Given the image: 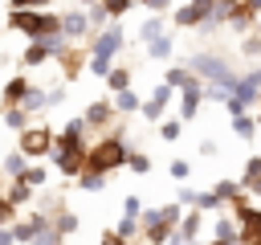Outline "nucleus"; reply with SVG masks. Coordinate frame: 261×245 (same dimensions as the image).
Here are the masks:
<instances>
[{"label":"nucleus","instance_id":"obj_30","mask_svg":"<svg viewBox=\"0 0 261 245\" xmlns=\"http://www.w3.org/2000/svg\"><path fill=\"white\" fill-rule=\"evenodd\" d=\"M53 229H57L61 237H65V233H77V216H73V212H61V216L53 220Z\"/></svg>","mask_w":261,"mask_h":245},{"label":"nucleus","instance_id":"obj_22","mask_svg":"<svg viewBox=\"0 0 261 245\" xmlns=\"http://www.w3.org/2000/svg\"><path fill=\"white\" fill-rule=\"evenodd\" d=\"M232 131H237L241 139H253V135H257V118H249V114L241 110V114H232Z\"/></svg>","mask_w":261,"mask_h":245},{"label":"nucleus","instance_id":"obj_38","mask_svg":"<svg viewBox=\"0 0 261 245\" xmlns=\"http://www.w3.org/2000/svg\"><path fill=\"white\" fill-rule=\"evenodd\" d=\"M159 216H163V225H171V229H175V220H179V204H163V208H159Z\"/></svg>","mask_w":261,"mask_h":245},{"label":"nucleus","instance_id":"obj_50","mask_svg":"<svg viewBox=\"0 0 261 245\" xmlns=\"http://www.w3.org/2000/svg\"><path fill=\"white\" fill-rule=\"evenodd\" d=\"M253 29H257V33H261V12H257V20H253Z\"/></svg>","mask_w":261,"mask_h":245},{"label":"nucleus","instance_id":"obj_31","mask_svg":"<svg viewBox=\"0 0 261 245\" xmlns=\"http://www.w3.org/2000/svg\"><path fill=\"white\" fill-rule=\"evenodd\" d=\"M257 180H261V155H253V159L245 163V188H253Z\"/></svg>","mask_w":261,"mask_h":245},{"label":"nucleus","instance_id":"obj_7","mask_svg":"<svg viewBox=\"0 0 261 245\" xmlns=\"http://www.w3.org/2000/svg\"><path fill=\"white\" fill-rule=\"evenodd\" d=\"M20 151L24 155H49L53 151V131L49 127H24L20 131Z\"/></svg>","mask_w":261,"mask_h":245},{"label":"nucleus","instance_id":"obj_33","mask_svg":"<svg viewBox=\"0 0 261 245\" xmlns=\"http://www.w3.org/2000/svg\"><path fill=\"white\" fill-rule=\"evenodd\" d=\"M192 204H196V208H220V196H216V192H196Z\"/></svg>","mask_w":261,"mask_h":245},{"label":"nucleus","instance_id":"obj_25","mask_svg":"<svg viewBox=\"0 0 261 245\" xmlns=\"http://www.w3.org/2000/svg\"><path fill=\"white\" fill-rule=\"evenodd\" d=\"M0 167H4V176H20V172L29 167V163H24V151H12V155H4V163H0Z\"/></svg>","mask_w":261,"mask_h":245},{"label":"nucleus","instance_id":"obj_45","mask_svg":"<svg viewBox=\"0 0 261 245\" xmlns=\"http://www.w3.org/2000/svg\"><path fill=\"white\" fill-rule=\"evenodd\" d=\"M0 245H16V237H12V225H0Z\"/></svg>","mask_w":261,"mask_h":245},{"label":"nucleus","instance_id":"obj_43","mask_svg":"<svg viewBox=\"0 0 261 245\" xmlns=\"http://www.w3.org/2000/svg\"><path fill=\"white\" fill-rule=\"evenodd\" d=\"M171 176L184 180V176H188V159H171Z\"/></svg>","mask_w":261,"mask_h":245},{"label":"nucleus","instance_id":"obj_12","mask_svg":"<svg viewBox=\"0 0 261 245\" xmlns=\"http://www.w3.org/2000/svg\"><path fill=\"white\" fill-rule=\"evenodd\" d=\"M163 82L167 86H175V90H200L204 86V78H196L192 69H184V65H171L167 74H163Z\"/></svg>","mask_w":261,"mask_h":245},{"label":"nucleus","instance_id":"obj_34","mask_svg":"<svg viewBox=\"0 0 261 245\" xmlns=\"http://www.w3.org/2000/svg\"><path fill=\"white\" fill-rule=\"evenodd\" d=\"M114 233H118V237H135V233H139V216H122Z\"/></svg>","mask_w":261,"mask_h":245},{"label":"nucleus","instance_id":"obj_47","mask_svg":"<svg viewBox=\"0 0 261 245\" xmlns=\"http://www.w3.org/2000/svg\"><path fill=\"white\" fill-rule=\"evenodd\" d=\"M102 245H126V237H118V233H102Z\"/></svg>","mask_w":261,"mask_h":245},{"label":"nucleus","instance_id":"obj_17","mask_svg":"<svg viewBox=\"0 0 261 245\" xmlns=\"http://www.w3.org/2000/svg\"><path fill=\"white\" fill-rule=\"evenodd\" d=\"M114 110L135 114V110H143V102H139V94H135V90H114Z\"/></svg>","mask_w":261,"mask_h":245},{"label":"nucleus","instance_id":"obj_20","mask_svg":"<svg viewBox=\"0 0 261 245\" xmlns=\"http://www.w3.org/2000/svg\"><path fill=\"white\" fill-rule=\"evenodd\" d=\"M147 53H151L155 61H167V57H171V37H167V33H159L155 41H147Z\"/></svg>","mask_w":261,"mask_h":245},{"label":"nucleus","instance_id":"obj_44","mask_svg":"<svg viewBox=\"0 0 261 245\" xmlns=\"http://www.w3.org/2000/svg\"><path fill=\"white\" fill-rule=\"evenodd\" d=\"M245 53H261V33H253V37L245 41Z\"/></svg>","mask_w":261,"mask_h":245},{"label":"nucleus","instance_id":"obj_51","mask_svg":"<svg viewBox=\"0 0 261 245\" xmlns=\"http://www.w3.org/2000/svg\"><path fill=\"white\" fill-rule=\"evenodd\" d=\"M188 245H200V241H188Z\"/></svg>","mask_w":261,"mask_h":245},{"label":"nucleus","instance_id":"obj_36","mask_svg":"<svg viewBox=\"0 0 261 245\" xmlns=\"http://www.w3.org/2000/svg\"><path fill=\"white\" fill-rule=\"evenodd\" d=\"M126 163H130V172H139V176L151 172V159H147V155H126Z\"/></svg>","mask_w":261,"mask_h":245},{"label":"nucleus","instance_id":"obj_9","mask_svg":"<svg viewBox=\"0 0 261 245\" xmlns=\"http://www.w3.org/2000/svg\"><path fill=\"white\" fill-rule=\"evenodd\" d=\"M212 4H216V0H188V4L175 12V29H200V24L208 20Z\"/></svg>","mask_w":261,"mask_h":245},{"label":"nucleus","instance_id":"obj_28","mask_svg":"<svg viewBox=\"0 0 261 245\" xmlns=\"http://www.w3.org/2000/svg\"><path fill=\"white\" fill-rule=\"evenodd\" d=\"M20 180H24L29 188H45V180H49V176H45V167H24V172H20Z\"/></svg>","mask_w":261,"mask_h":245},{"label":"nucleus","instance_id":"obj_40","mask_svg":"<svg viewBox=\"0 0 261 245\" xmlns=\"http://www.w3.org/2000/svg\"><path fill=\"white\" fill-rule=\"evenodd\" d=\"M179 131H184L179 122H163V127H159V135H163L167 143H171V139H179Z\"/></svg>","mask_w":261,"mask_h":245},{"label":"nucleus","instance_id":"obj_8","mask_svg":"<svg viewBox=\"0 0 261 245\" xmlns=\"http://www.w3.org/2000/svg\"><path fill=\"white\" fill-rule=\"evenodd\" d=\"M237 220H241V237L237 241H245V245H261V208H253V204H237Z\"/></svg>","mask_w":261,"mask_h":245},{"label":"nucleus","instance_id":"obj_4","mask_svg":"<svg viewBox=\"0 0 261 245\" xmlns=\"http://www.w3.org/2000/svg\"><path fill=\"white\" fill-rule=\"evenodd\" d=\"M69 49V37L61 33V29H53V33H45V37H33L29 45H24V53H20V65H45L49 57H61Z\"/></svg>","mask_w":261,"mask_h":245},{"label":"nucleus","instance_id":"obj_10","mask_svg":"<svg viewBox=\"0 0 261 245\" xmlns=\"http://www.w3.org/2000/svg\"><path fill=\"white\" fill-rule=\"evenodd\" d=\"M61 33L69 37V45H73V41H82V37H90V33H94V20H90V12H77V8L61 12Z\"/></svg>","mask_w":261,"mask_h":245},{"label":"nucleus","instance_id":"obj_16","mask_svg":"<svg viewBox=\"0 0 261 245\" xmlns=\"http://www.w3.org/2000/svg\"><path fill=\"white\" fill-rule=\"evenodd\" d=\"M200 102H204V86H200V90H184V102H179V122H188V118L200 110Z\"/></svg>","mask_w":261,"mask_h":245},{"label":"nucleus","instance_id":"obj_5","mask_svg":"<svg viewBox=\"0 0 261 245\" xmlns=\"http://www.w3.org/2000/svg\"><path fill=\"white\" fill-rule=\"evenodd\" d=\"M126 143L118 139V135H110V139H102V143H94L90 151H86V167H94V172H114V167H122L126 163Z\"/></svg>","mask_w":261,"mask_h":245},{"label":"nucleus","instance_id":"obj_41","mask_svg":"<svg viewBox=\"0 0 261 245\" xmlns=\"http://www.w3.org/2000/svg\"><path fill=\"white\" fill-rule=\"evenodd\" d=\"M143 8H151V12H167L171 8V0H139Z\"/></svg>","mask_w":261,"mask_h":245},{"label":"nucleus","instance_id":"obj_42","mask_svg":"<svg viewBox=\"0 0 261 245\" xmlns=\"http://www.w3.org/2000/svg\"><path fill=\"white\" fill-rule=\"evenodd\" d=\"M0 225H12V204H8V196H0Z\"/></svg>","mask_w":261,"mask_h":245},{"label":"nucleus","instance_id":"obj_39","mask_svg":"<svg viewBox=\"0 0 261 245\" xmlns=\"http://www.w3.org/2000/svg\"><path fill=\"white\" fill-rule=\"evenodd\" d=\"M53 0H8V8H49Z\"/></svg>","mask_w":261,"mask_h":245},{"label":"nucleus","instance_id":"obj_29","mask_svg":"<svg viewBox=\"0 0 261 245\" xmlns=\"http://www.w3.org/2000/svg\"><path fill=\"white\" fill-rule=\"evenodd\" d=\"M20 106H24V110H29V114H33V110H41V106H45V94H41V90H33V86H29V94H24V98H20Z\"/></svg>","mask_w":261,"mask_h":245},{"label":"nucleus","instance_id":"obj_24","mask_svg":"<svg viewBox=\"0 0 261 245\" xmlns=\"http://www.w3.org/2000/svg\"><path fill=\"white\" fill-rule=\"evenodd\" d=\"M135 4H139V0H102V8H106V16H110V20L126 16V12L135 8Z\"/></svg>","mask_w":261,"mask_h":245},{"label":"nucleus","instance_id":"obj_37","mask_svg":"<svg viewBox=\"0 0 261 245\" xmlns=\"http://www.w3.org/2000/svg\"><path fill=\"white\" fill-rule=\"evenodd\" d=\"M122 216H143V204H139V196H126V200H122Z\"/></svg>","mask_w":261,"mask_h":245},{"label":"nucleus","instance_id":"obj_11","mask_svg":"<svg viewBox=\"0 0 261 245\" xmlns=\"http://www.w3.org/2000/svg\"><path fill=\"white\" fill-rule=\"evenodd\" d=\"M45 229H53V225H49V220H45L41 212H33L29 220H20V225H12V237H16L20 245H29V241H33L37 233H45Z\"/></svg>","mask_w":261,"mask_h":245},{"label":"nucleus","instance_id":"obj_2","mask_svg":"<svg viewBox=\"0 0 261 245\" xmlns=\"http://www.w3.org/2000/svg\"><path fill=\"white\" fill-rule=\"evenodd\" d=\"M8 29L24 33V37L33 41V37H45V33L61 29V16H53V12H45V8H12V12H8Z\"/></svg>","mask_w":261,"mask_h":245},{"label":"nucleus","instance_id":"obj_1","mask_svg":"<svg viewBox=\"0 0 261 245\" xmlns=\"http://www.w3.org/2000/svg\"><path fill=\"white\" fill-rule=\"evenodd\" d=\"M86 151H90V147L82 143V135H65V131H61V135H53V151H49V155H53V167H57L61 176H77V172L86 167Z\"/></svg>","mask_w":261,"mask_h":245},{"label":"nucleus","instance_id":"obj_48","mask_svg":"<svg viewBox=\"0 0 261 245\" xmlns=\"http://www.w3.org/2000/svg\"><path fill=\"white\" fill-rule=\"evenodd\" d=\"M196 200V188H179V204H192Z\"/></svg>","mask_w":261,"mask_h":245},{"label":"nucleus","instance_id":"obj_6","mask_svg":"<svg viewBox=\"0 0 261 245\" xmlns=\"http://www.w3.org/2000/svg\"><path fill=\"white\" fill-rule=\"evenodd\" d=\"M122 45H126L122 29H118V24H106V29L94 33V53H90V57H106V61H114V53H118Z\"/></svg>","mask_w":261,"mask_h":245},{"label":"nucleus","instance_id":"obj_18","mask_svg":"<svg viewBox=\"0 0 261 245\" xmlns=\"http://www.w3.org/2000/svg\"><path fill=\"white\" fill-rule=\"evenodd\" d=\"M163 33V12H151L143 24H139V41H155Z\"/></svg>","mask_w":261,"mask_h":245},{"label":"nucleus","instance_id":"obj_32","mask_svg":"<svg viewBox=\"0 0 261 245\" xmlns=\"http://www.w3.org/2000/svg\"><path fill=\"white\" fill-rule=\"evenodd\" d=\"M216 237H224V241H237V220L220 216V220H216Z\"/></svg>","mask_w":261,"mask_h":245},{"label":"nucleus","instance_id":"obj_13","mask_svg":"<svg viewBox=\"0 0 261 245\" xmlns=\"http://www.w3.org/2000/svg\"><path fill=\"white\" fill-rule=\"evenodd\" d=\"M24 94H29V82H24V78H12V82L0 90V102H4V106H20Z\"/></svg>","mask_w":261,"mask_h":245},{"label":"nucleus","instance_id":"obj_14","mask_svg":"<svg viewBox=\"0 0 261 245\" xmlns=\"http://www.w3.org/2000/svg\"><path fill=\"white\" fill-rule=\"evenodd\" d=\"M110 110H114V102H90L86 106V127H106V118H110Z\"/></svg>","mask_w":261,"mask_h":245},{"label":"nucleus","instance_id":"obj_26","mask_svg":"<svg viewBox=\"0 0 261 245\" xmlns=\"http://www.w3.org/2000/svg\"><path fill=\"white\" fill-rule=\"evenodd\" d=\"M220 200H241V184L237 180H216V188H212Z\"/></svg>","mask_w":261,"mask_h":245},{"label":"nucleus","instance_id":"obj_52","mask_svg":"<svg viewBox=\"0 0 261 245\" xmlns=\"http://www.w3.org/2000/svg\"><path fill=\"white\" fill-rule=\"evenodd\" d=\"M257 122H261V114H257Z\"/></svg>","mask_w":261,"mask_h":245},{"label":"nucleus","instance_id":"obj_21","mask_svg":"<svg viewBox=\"0 0 261 245\" xmlns=\"http://www.w3.org/2000/svg\"><path fill=\"white\" fill-rule=\"evenodd\" d=\"M200 220H204V216H200V208H196V212H188V216L179 220V229H175V233H179L184 241H196V233H200Z\"/></svg>","mask_w":261,"mask_h":245},{"label":"nucleus","instance_id":"obj_15","mask_svg":"<svg viewBox=\"0 0 261 245\" xmlns=\"http://www.w3.org/2000/svg\"><path fill=\"white\" fill-rule=\"evenodd\" d=\"M0 122H4L8 131H24V127H29V110H24V106H4V110H0Z\"/></svg>","mask_w":261,"mask_h":245},{"label":"nucleus","instance_id":"obj_49","mask_svg":"<svg viewBox=\"0 0 261 245\" xmlns=\"http://www.w3.org/2000/svg\"><path fill=\"white\" fill-rule=\"evenodd\" d=\"M212 245H237V241H224V237H216V241H212Z\"/></svg>","mask_w":261,"mask_h":245},{"label":"nucleus","instance_id":"obj_23","mask_svg":"<svg viewBox=\"0 0 261 245\" xmlns=\"http://www.w3.org/2000/svg\"><path fill=\"white\" fill-rule=\"evenodd\" d=\"M106 86H110V90H126V86H130V69H126V65H114V69L106 74Z\"/></svg>","mask_w":261,"mask_h":245},{"label":"nucleus","instance_id":"obj_35","mask_svg":"<svg viewBox=\"0 0 261 245\" xmlns=\"http://www.w3.org/2000/svg\"><path fill=\"white\" fill-rule=\"evenodd\" d=\"M29 245H61V233H57V229H45V233H37Z\"/></svg>","mask_w":261,"mask_h":245},{"label":"nucleus","instance_id":"obj_27","mask_svg":"<svg viewBox=\"0 0 261 245\" xmlns=\"http://www.w3.org/2000/svg\"><path fill=\"white\" fill-rule=\"evenodd\" d=\"M29 196H33V188H29V184H24V180H20V176H16V184H12V188H8V204H12V208H16V204H24V200H29Z\"/></svg>","mask_w":261,"mask_h":245},{"label":"nucleus","instance_id":"obj_3","mask_svg":"<svg viewBox=\"0 0 261 245\" xmlns=\"http://www.w3.org/2000/svg\"><path fill=\"white\" fill-rule=\"evenodd\" d=\"M196 78H204V82H212V86H224V90H232L237 86V69L228 65V61H220L216 53H192V65H188Z\"/></svg>","mask_w":261,"mask_h":245},{"label":"nucleus","instance_id":"obj_19","mask_svg":"<svg viewBox=\"0 0 261 245\" xmlns=\"http://www.w3.org/2000/svg\"><path fill=\"white\" fill-rule=\"evenodd\" d=\"M77 184H82L86 192H102V188H106V176L94 172V167H82V172H77Z\"/></svg>","mask_w":261,"mask_h":245},{"label":"nucleus","instance_id":"obj_46","mask_svg":"<svg viewBox=\"0 0 261 245\" xmlns=\"http://www.w3.org/2000/svg\"><path fill=\"white\" fill-rule=\"evenodd\" d=\"M61 98H65V90H49V94H45V106H57Z\"/></svg>","mask_w":261,"mask_h":245}]
</instances>
